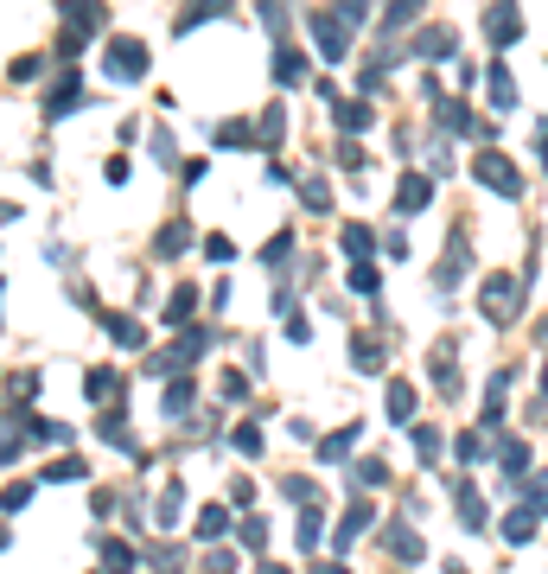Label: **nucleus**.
<instances>
[{"mask_svg": "<svg viewBox=\"0 0 548 574\" xmlns=\"http://www.w3.org/2000/svg\"><path fill=\"white\" fill-rule=\"evenodd\" d=\"M517 307H523V287H517L510 274H491V281H485V313H491L498 326H510Z\"/></svg>", "mask_w": 548, "mask_h": 574, "instance_id": "obj_1", "label": "nucleus"}, {"mask_svg": "<svg viewBox=\"0 0 548 574\" xmlns=\"http://www.w3.org/2000/svg\"><path fill=\"white\" fill-rule=\"evenodd\" d=\"M102 64H109V77H121V84H134V77H141V70H147V45H141V39H115Z\"/></svg>", "mask_w": 548, "mask_h": 574, "instance_id": "obj_2", "label": "nucleus"}, {"mask_svg": "<svg viewBox=\"0 0 548 574\" xmlns=\"http://www.w3.org/2000/svg\"><path fill=\"white\" fill-rule=\"evenodd\" d=\"M472 173L485 179V185H491L498 198H517V192H523V173H517V166H510L504 154H478V166H472Z\"/></svg>", "mask_w": 548, "mask_h": 574, "instance_id": "obj_3", "label": "nucleus"}, {"mask_svg": "<svg viewBox=\"0 0 548 574\" xmlns=\"http://www.w3.org/2000/svg\"><path fill=\"white\" fill-rule=\"evenodd\" d=\"M96 26H102L96 0H71V13H64V51H77L84 39H96Z\"/></svg>", "mask_w": 548, "mask_h": 574, "instance_id": "obj_4", "label": "nucleus"}, {"mask_svg": "<svg viewBox=\"0 0 548 574\" xmlns=\"http://www.w3.org/2000/svg\"><path fill=\"white\" fill-rule=\"evenodd\" d=\"M485 32H491V45H510L517 39V7H510V0H498V7L485 13Z\"/></svg>", "mask_w": 548, "mask_h": 574, "instance_id": "obj_5", "label": "nucleus"}, {"mask_svg": "<svg viewBox=\"0 0 548 574\" xmlns=\"http://www.w3.org/2000/svg\"><path fill=\"white\" fill-rule=\"evenodd\" d=\"M428 198H434V185H428L421 173H408V179H402V192H395V211H421Z\"/></svg>", "mask_w": 548, "mask_h": 574, "instance_id": "obj_6", "label": "nucleus"}, {"mask_svg": "<svg viewBox=\"0 0 548 574\" xmlns=\"http://www.w3.org/2000/svg\"><path fill=\"white\" fill-rule=\"evenodd\" d=\"M313 39H319L325 64H331V58H345V26H338V20H313Z\"/></svg>", "mask_w": 548, "mask_h": 574, "instance_id": "obj_7", "label": "nucleus"}, {"mask_svg": "<svg viewBox=\"0 0 548 574\" xmlns=\"http://www.w3.org/2000/svg\"><path fill=\"white\" fill-rule=\"evenodd\" d=\"M459 524L465 530H485V498H478L472 485H459Z\"/></svg>", "mask_w": 548, "mask_h": 574, "instance_id": "obj_8", "label": "nucleus"}, {"mask_svg": "<svg viewBox=\"0 0 548 574\" xmlns=\"http://www.w3.org/2000/svg\"><path fill=\"white\" fill-rule=\"evenodd\" d=\"M504 543H535V511H529V505L504 517Z\"/></svg>", "mask_w": 548, "mask_h": 574, "instance_id": "obj_9", "label": "nucleus"}, {"mask_svg": "<svg viewBox=\"0 0 548 574\" xmlns=\"http://www.w3.org/2000/svg\"><path fill=\"white\" fill-rule=\"evenodd\" d=\"M389 555H395V561H421V543H415V530H408V524L389 530Z\"/></svg>", "mask_w": 548, "mask_h": 574, "instance_id": "obj_10", "label": "nucleus"}, {"mask_svg": "<svg viewBox=\"0 0 548 574\" xmlns=\"http://www.w3.org/2000/svg\"><path fill=\"white\" fill-rule=\"evenodd\" d=\"M198 536H204V543H217V536H230V511H224V505H211V511L198 517Z\"/></svg>", "mask_w": 548, "mask_h": 574, "instance_id": "obj_11", "label": "nucleus"}, {"mask_svg": "<svg viewBox=\"0 0 548 574\" xmlns=\"http://www.w3.org/2000/svg\"><path fill=\"white\" fill-rule=\"evenodd\" d=\"M109 338H115L121 351H141V345H147V338H141V326H134V319H115V313H109Z\"/></svg>", "mask_w": 548, "mask_h": 574, "instance_id": "obj_12", "label": "nucleus"}, {"mask_svg": "<svg viewBox=\"0 0 548 574\" xmlns=\"http://www.w3.org/2000/svg\"><path fill=\"white\" fill-rule=\"evenodd\" d=\"M370 517H376V511H370V505H358L345 524H338V543H331V549H351V536H358V530H370Z\"/></svg>", "mask_w": 548, "mask_h": 574, "instance_id": "obj_13", "label": "nucleus"}, {"mask_svg": "<svg viewBox=\"0 0 548 574\" xmlns=\"http://www.w3.org/2000/svg\"><path fill=\"white\" fill-rule=\"evenodd\" d=\"M351 441H358V427H338V435H325V441H319V460H345Z\"/></svg>", "mask_w": 548, "mask_h": 574, "instance_id": "obj_14", "label": "nucleus"}, {"mask_svg": "<svg viewBox=\"0 0 548 574\" xmlns=\"http://www.w3.org/2000/svg\"><path fill=\"white\" fill-rule=\"evenodd\" d=\"M351 364H358V371H383V345H376V338H358V345H351Z\"/></svg>", "mask_w": 548, "mask_h": 574, "instance_id": "obj_15", "label": "nucleus"}, {"mask_svg": "<svg viewBox=\"0 0 548 574\" xmlns=\"http://www.w3.org/2000/svg\"><path fill=\"white\" fill-rule=\"evenodd\" d=\"M179 511H185V485L172 479V485L160 491V524H179Z\"/></svg>", "mask_w": 548, "mask_h": 574, "instance_id": "obj_16", "label": "nucleus"}, {"mask_svg": "<svg viewBox=\"0 0 548 574\" xmlns=\"http://www.w3.org/2000/svg\"><path fill=\"white\" fill-rule=\"evenodd\" d=\"M485 84H491V103H498V109H510V103H517V84H510V70H504V64L491 70Z\"/></svg>", "mask_w": 548, "mask_h": 574, "instance_id": "obj_17", "label": "nucleus"}, {"mask_svg": "<svg viewBox=\"0 0 548 574\" xmlns=\"http://www.w3.org/2000/svg\"><path fill=\"white\" fill-rule=\"evenodd\" d=\"M26 505H32V485H26V479L0 485V511H26Z\"/></svg>", "mask_w": 548, "mask_h": 574, "instance_id": "obj_18", "label": "nucleus"}, {"mask_svg": "<svg viewBox=\"0 0 548 574\" xmlns=\"http://www.w3.org/2000/svg\"><path fill=\"white\" fill-rule=\"evenodd\" d=\"M453 453H459L465 466H472V460H485V453H491V441H485V435H478V427H472V435H459V447H453Z\"/></svg>", "mask_w": 548, "mask_h": 574, "instance_id": "obj_19", "label": "nucleus"}, {"mask_svg": "<svg viewBox=\"0 0 548 574\" xmlns=\"http://www.w3.org/2000/svg\"><path fill=\"white\" fill-rule=\"evenodd\" d=\"M389 415H395V421L415 415V390H408V383H389Z\"/></svg>", "mask_w": 548, "mask_h": 574, "instance_id": "obj_20", "label": "nucleus"}, {"mask_svg": "<svg viewBox=\"0 0 548 574\" xmlns=\"http://www.w3.org/2000/svg\"><path fill=\"white\" fill-rule=\"evenodd\" d=\"M319 530H325V517L306 505V511H300V549H319Z\"/></svg>", "mask_w": 548, "mask_h": 574, "instance_id": "obj_21", "label": "nucleus"}, {"mask_svg": "<svg viewBox=\"0 0 548 574\" xmlns=\"http://www.w3.org/2000/svg\"><path fill=\"white\" fill-rule=\"evenodd\" d=\"M160 408H166V415H185V408H191V383L179 377V383L166 390V402H160Z\"/></svg>", "mask_w": 548, "mask_h": 574, "instance_id": "obj_22", "label": "nucleus"}, {"mask_svg": "<svg viewBox=\"0 0 548 574\" xmlns=\"http://www.w3.org/2000/svg\"><path fill=\"white\" fill-rule=\"evenodd\" d=\"M274 70H281L287 84H300V77H306V58H300V51H281V58H274Z\"/></svg>", "mask_w": 548, "mask_h": 574, "instance_id": "obj_23", "label": "nucleus"}, {"mask_svg": "<svg viewBox=\"0 0 548 574\" xmlns=\"http://www.w3.org/2000/svg\"><path fill=\"white\" fill-rule=\"evenodd\" d=\"M243 140H255L249 121H224V128H217V148H243Z\"/></svg>", "mask_w": 548, "mask_h": 574, "instance_id": "obj_24", "label": "nucleus"}, {"mask_svg": "<svg viewBox=\"0 0 548 574\" xmlns=\"http://www.w3.org/2000/svg\"><path fill=\"white\" fill-rule=\"evenodd\" d=\"M415 453L421 460H440V427H415Z\"/></svg>", "mask_w": 548, "mask_h": 574, "instance_id": "obj_25", "label": "nucleus"}, {"mask_svg": "<svg viewBox=\"0 0 548 574\" xmlns=\"http://www.w3.org/2000/svg\"><path fill=\"white\" fill-rule=\"evenodd\" d=\"M421 58H453V32H428L421 39Z\"/></svg>", "mask_w": 548, "mask_h": 574, "instance_id": "obj_26", "label": "nucleus"}, {"mask_svg": "<svg viewBox=\"0 0 548 574\" xmlns=\"http://www.w3.org/2000/svg\"><path fill=\"white\" fill-rule=\"evenodd\" d=\"M351 479H358V485H383V479H389V466H383V460H358V472H351Z\"/></svg>", "mask_w": 548, "mask_h": 574, "instance_id": "obj_27", "label": "nucleus"}, {"mask_svg": "<svg viewBox=\"0 0 548 574\" xmlns=\"http://www.w3.org/2000/svg\"><path fill=\"white\" fill-rule=\"evenodd\" d=\"M102 561H109L115 574H128V568H134V549H121V543H102Z\"/></svg>", "mask_w": 548, "mask_h": 574, "instance_id": "obj_28", "label": "nucleus"}, {"mask_svg": "<svg viewBox=\"0 0 548 574\" xmlns=\"http://www.w3.org/2000/svg\"><path fill=\"white\" fill-rule=\"evenodd\" d=\"M230 447H236V453H249V460H255V453H261V435H255V427H236V435H230Z\"/></svg>", "mask_w": 548, "mask_h": 574, "instance_id": "obj_29", "label": "nucleus"}, {"mask_svg": "<svg viewBox=\"0 0 548 574\" xmlns=\"http://www.w3.org/2000/svg\"><path fill=\"white\" fill-rule=\"evenodd\" d=\"M45 479H51V485H64V479H84V466H77V460H51V466H45Z\"/></svg>", "mask_w": 548, "mask_h": 574, "instance_id": "obj_30", "label": "nucleus"}, {"mask_svg": "<svg viewBox=\"0 0 548 574\" xmlns=\"http://www.w3.org/2000/svg\"><path fill=\"white\" fill-rule=\"evenodd\" d=\"M415 13H421V0H395V7H389V32H395V26H408Z\"/></svg>", "mask_w": 548, "mask_h": 574, "instance_id": "obj_31", "label": "nucleus"}, {"mask_svg": "<svg viewBox=\"0 0 548 574\" xmlns=\"http://www.w3.org/2000/svg\"><path fill=\"white\" fill-rule=\"evenodd\" d=\"M345 249H351V256H370L376 243H370V230H364V224H351V230H345Z\"/></svg>", "mask_w": 548, "mask_h": 574, "instance_id": "obj_32", "label": "nucleus"}, {"mask_svg": "<svg viewBox=\"0 0 548 574\" xmlns=\"http://www.w3.org/2000/svg\"><path fill=\"white\" fill-rule=\"evenodd\" d=\"M90 396L109 402V396H115V371H90Z\"/></svg>", "mask_w": 548, "mask_h": 574, "instance_id": "obj_33", "label": "nucleus"}, {"mask_svg": "<svg viewBox=\"0 0 548 574\" xmlns=\"http://www.w3.org/2000/svg\"><path fill=\"white\" fill-rule=\"evenodd\" d=\"M32 396H39V371H20L13 377V402H32Z\"/></svg>", "mask_w": 548, "mask_h": 574, "instance_id": "obj_34", "label": "nucleus"}, {"mask_svg": "<svg viewBox=\"0 0 548 574\" xmlns=\"http://www.w3.org/2000/svg\"><path fill=\"white\" fill-rule=\"evenodd\" d=\"M185 237H191V230H185V224H172V230L160 237V256H179V249H185Z\"/></svg>", "mask_w": 548, "mask_h": 574, "instance_id": "obj_35", "label": "nucleus"}, {"mask_svg": "<svg viewBox=\"0 0 548 574\" xmlns=\"http://www.w3.org/2000/svg\"><path fill=\"white\" fill-rule=\"evenodd\" d=\"M523 466H529V447L510 441V447H504V472H523Z\"/></svg>", "mask_w": 548, "mask_h": 574, "instance_id": "obj_36", "label": "nucleus"}, {"mask_svg": "<svg viewBox=\"0 0 548 574\" xmlns=\"http://www.w3.org/2000/svg\"><path fill=\"white\" fill-rule=\"evenodd\" d=\"M351 287H358V294H376V268H370V262L351 268Z\"/></svg>", "mask_w": 548, "mask_h": 574, "instance_id": "obj_37", "label": "nucleus"}, {"mask_svg": "<svg viewBox=\"0 0 548 574\" xmlns=\"http://www.w3.org/2000/svg\"><path fill=\"white\" fill-rule=\"evenodd\" d=\"M529 511H535V517H548V472H542V479H535V491H529Z\"/></svg>", "mask_w": 548, "mask_h": 574, "instance_id": "obj_38", "label": "nucleus"}, {"mask_svg": "<svg viewBox=\"0 0 548 574\" xmlns=\"http://www.w3.org/2000/svg\"><path fill=\"white\" fill-rule=\"evenodd\" d=\"M306 204L319 211V204H331V192H325V179H306Z\"/></svg>", "mask_w": 548, "mask_h": 574, "instance_id": "obj_39", "label": "nucleus"}, {"mask_svg": "<svg viewBox=\"0 0 548 574\" xmlns=\"http://www.w3.org/2000/svg\"><path fill=\"white\" fill-rule=\"evenodd\" d=\"M224 396H230V402H243V396H249V383H243L236 371H224Z\"/></svg>", "mask_w": 548, "mask_h": 574, "instance_id": "obj_40", "label": "nucleus"}, {"mask_svg": "<svg viewBox=\"0 0 548 574\" xmlns=\"http://www.w3.org/2000/svg\"><path fill=\"white\" fill-rule=\"evenodd\" d=\"M261 536H268V524H261V517H249V524H243V543H249V549H261Z\"/></svg>", "mask_w": 548, "mask_h": 574, "instance_id": "obj_41", "label": "nucleus"}, {"mask_svg": "<svg viewBox=\"0 0 548 574\" xmlns=\"http://www.w3.org/2000/svg\"><path fill=\"white\" fill-rule=\"evenodd\" d=\"M13 447H20V441H13V427H7V421H0V460H7Z\"/></svg>", "mask_w": 548, "mask_h": 574, "instance_id": "obj_42", "label": "nucleus"}, {"mask_svg": "<svg viewBox=\"0 0 548 574\" xmlns=\"http://www.w3.org/2000/svg\"><path fill=\"white\" fill-rule=\"evenodd\" d=\"M261 574H287V568H261Z\"/></svg>", "mask_w": 548, "mask_h": 574, "instance_id": "obj_43", "label": "nucleus"}, {"mask_svg": "<svg viewBox=\"0 0 548 574\" xmlns=\"http://www.w3.org/2000/svg\"><path fill=\"white\" fill-rule=\"evenodd\" d=\"M319 574H345V568H319Z\"/></svg>", "mask_w": 548, "mask_h": 574, "instance_id": "obj_44", "label": "nucleus"}]
</instances>
